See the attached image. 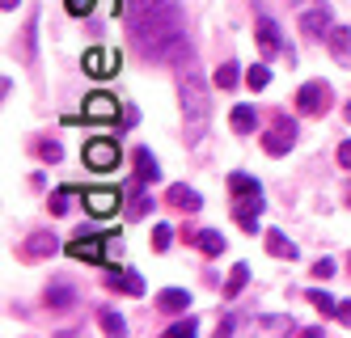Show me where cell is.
<instances>
[{
	"mask_svg": "<svg viewBox=\"0 0 351 338\" xmlns=\"http://www.w3.org/2000/svg\"><path fill=\"white\" fill-rule=\"evenodd\" d=\"M128 34L140 60L148 64H186L191 38H186V13L178 0H132L128 5Z\"/></svg>",
	"mask_w": 351,
	"mask_h": 338,
	"instance_id": "6da1fadb",
	"label": "cell"
},
{
	"mask_svg": "<svg viewBox=\"0 0 351 338\" xmlns=\"http://www.w3.org/2000/svg\"><path fill=\"white\" fill-rule=\"evenodd\" d=\"M178 97H182V123H186V144H199L212 127V93L204 85L199 68L178 72Z\"/></svg>",
	"mask_w": 351,
	"mask_h": 338,
	"instance_id": "7a4b0ae2",
	"label": "cell"
},
{
	"mask_svg": "<svg viewBox=\"0 0 351 338\" xmlns=\"http://www.w3.org/2000/svg\"><path fill=\"white\" fill-rule=\"evenodd\" d=\"M296 136H300V132H296V119H288V114L280 110V114L271 119V132L263 136V148L271 152V157H284V152L296 148Z\"/></svg>",
	"mask_w": 351,
	"mask_h": 338,
	"instance_id": "3957f363",
	"label": "cell"
},
{
	"mask_svg": "<svg viewBox=\"0 0 351 338\" xmlns=\"http://www.w3.org/2000/svg\"><path fill=\"white\" fill-rule=\"evenodd\" d=\"M330 30H335V9L326 5V0H317V5H309L305 13H300V34H305L309 43L330 38Z\"/></svg>",
	"mask_w": 351,
	"mask_h": 338,
	"instance_id": "277c9868",
	"label": "cell"
},
{
	"mask_svg": "<svg viewBox=\"0 0 351 338\" xmlns=\"http://www.w3.org/2000/svg\"><path fill=\"white\" fill-rule=\"evenodd\" d=\"M330 101H335V89L326 85V81H305L296 89V110L300 114H326L330 110Z\"/></svg>",
	"mask_w": 351,
	"mask_h": 338,
	"instance_id": "5b68a950",
	"label": "cell"
},
{
	"mask_svg": "<svg viewBox=\"0 0 351 338\" xmlns=\"http://www.w3.org/2000/svg\"><path fill=\"white\" fill-rule=\"evenodd\" d=\"M85 165H89V169H97V173L114 169V165H119V144H114V140H106V136L89 140V144H85Z\"/></svg>",
	"mask_w": 351,
	"mask_h": 338,
	"instance_id": "8992f818",
	"label": "cell"
},
{
	"mask_svg": "<svg viewBox=\"0 0 351 338\" xmlns=\"http://www.w3.org/2000/svg\"><path fill=\"white\" fill-rule=\"evenodd\" d=\"M56 250H60L56 232H30V237L17 245V258H21V263H38V258H51Z\"/></svg>",
	"mask_w": 351,
	"mask_h": 338,
	"instance_id": "52a82bcc",
	"label": "cell"
},
{
	"mask_svg": "<svg viewBox=\"0 0 351 338\" xmlns=\"http://www.w3.org/2000/svg\"><path fill=\"white\" fill-rule=\"evenodd\" d=\"M254 38H258V51L267 60H275L284 51V43H280V25H275V17H267V13H258L254 17Z\"/></svg>",
	"mask_w": 351,
	"mask_h": 338,
	"instance_id": "ba28073f",
	"label": "cell"
},
{
	"mask_svg": "<svg viewBox=\"0 0 351 338\" xmlns=\"http://www.w3.org/2000/svg\"><path fill=\"white\" fill-rule=\"evenodd\" d=\"M258 216H263V195H250V199H233V220L254 237L258 232Z\"/></svg>",
	"mask_w": 351,
	"mask_h": 338,
	"instance_id": "9c48e42d",
	"label": "cell"
},
{
	"mask_svg": "<svg viewBox=\"0 0 351 338\" xmlns=\"http://www.w3.org/2000/svg\"><path fill=\"white\" fill-rule=\"evenodd\" d=\"M102 241H106V237H97V232H85V228H81L77 237L68 241V254H72V258H89V263H102Z\"/></svg>",
	"mask_w": 351,
	"mask_h": 338,
	"instance_id": "30bf717a",
	"label": "cell"
},
{
	"mask_svg": "<svg viewBox=\"0 0 351 338\" xmlns=\"http://www.w3.org/2000/svg\"><path fill=\"white\" fill-rule=\"evenodd\" d=\"M85 72L89 76H97V81H102V76H114L119 72V51H85Z\"/></svg>",
	"mask_w": 351,
	"mask_h": 338,
	"instance_id": "8fae6325",
	"label": "cell"
},
{
	"mask_svg": "<svg viewBox=\"0 0 351 338\" xmlns=\"http://www.w3.org/2000/svg\"><path fill=\"white\" fill-rule=\"evenodd\" d=\"M165 203L178 207V212H199V207H204V195H199L195 186H186V182H173V186L165 191Z\"/></svg>",
	"mask_w": 351,
	"mask_h": 338,
	"instance_id": "7c38bea8",
	"label": "cell"
},
{
	"mask_svg": "<svg viewBox=\"0 0 351 338\" xmlns=\"http://www.w3.org/2000/svg\"><path fill=\"white\" fill-rule=\"evenodd\" d=\"M85 119H97V123L119 119V101H114L110 93H89V97H85Z\"/></svg>",
	"mask_w": 351,
	"mask_h": 338,
	"instance_id": "4fadbf2b",
	"label": "cell"
},
{
	"mask_svg": "<svg viewBox=\"0 0 351 338\" xmlns=\"http://www.w3.org/2000/svg\"><path fill=\"white\" fill-rule=\"evenodd\" d=\"M186 241H195V245H199V254H208V258H220V254H224V245H229L220 228H199V232H191Z\"/></svg>",
	"mask_w": 351,
	"mask_h": 338,
	"instance_id": "5bb4252c",
	"label": "cell"
},
{
	"mask_svg": "<svg viewBox=\"0 0 351 338\" xmlns=\"http://www.w3.org/2000/svg\"><path fill=\"white\" fill-rule=\"evenodd\" d=\"M85 207L89 216H110L119 212V191H85Z\"/></svg>",
	"mask_w": 351,
	"mask_h": 338,
	"instance_id": "9a60e30c",
	"label": "cell"
},
{
	"mask_svg": "<svg viewBox=\"0 0 351 338\" xmlns=\"http://www.w3.org/2000/svg\"><path fill=\"white\" fill-rule=\"evenodd\" d=\"M47 304H51V309H72V304H77V288L64 283V279H51V283H47Z\"/></svg>",
	"mask_w": 351,
	"mask_h": 338,
	"instance_id": "2e32d148",
	"label": "cell"
},
{
	"mask_svg": "<svg viewBox=\"0 0 351 338\" xmlns=\"http://www.w3.org/2000/svg\"><path fill=\"white\" fill-rule=\"evenodd\" d=\"M263 241H267V254H271V258H284V263H292V258H296V245L284 237L280 228H267V232H263Z\"/></svg>",
	"mask_w": 351,
	"mask_h": 338,
	"instance_id": "e0dca14e",
	"label": "cell"
},
{
	"mask_svg": "<svg viewBox=\"0 0 351 338\" xmlns=\"http://www.w3.org/2000/svg\"><path fill=\"white\" fill-rule=\"evenodd\" d=\"M186 304H191V292L186 288H165V292H157V309H161V313H186Z\"/></svg>",
	"mask_w": 351,
	"mask_h": 338,
	"instance_id": "ac0fdd59",
	"label": "cell"
},
{
	"mask_svg": "<svg viewBox=\"0 0 351 338\" xmlns=\"http://www.w3.org/2000/svg\"><path fill=\"white\" fill-rule=\"evenodd\" d=\"M326 43H330L335 60H339L343 68H351V30H347V25H335V30H330V38H326Z\"/></svg>",
	"mask_w": 351,
	"mask_h": 338,
	"instance_id": "d6986e66",
	"label": "cell"
},
{
	"mask_svg": "<svg viewBox=\"0 0 351 338\" xmlns=\"http://www.w3.org/2000/svg\"><path fill=\"white\" fill-rule=\"evenodd\" d=\"M106 283L114 292H128V296H144V279L136 275V271H114V275H106Z\"/></svg>",
	"mask_w": 351,
	"mask_h": 338,
	"instance_id": "ffe728a7",
	"label": "cell"
},
{
	"mask_svg": "<svg viewBox=\"0 0 351 338\" xmlns=\"http://www.w3.org/2000/svg\"><path fill=\"white\" fill-rule=\"evenodd\" d=\"M136 178L144 182V186H148V182H157V178H161V165H157V157H153L148 148H136Z\"/></svg>",
	"mask_w": 351,
	"mask_h": 338,
	"instance_id": "44dd1931",
	"label": "cell"
},
{
	"mask_svg": "<svg viewBox=\"0 0 351 338\" xmlns=\"http://www.w3.org/2000/svg\"><path fill=\"white\" fill-rule=\"evenodd\" d=\"M229 195L250 199V195H263V186H258V178H250V173H229Z\"/></svg>",
	"mask_w": 351,
	"mask_h": 338,
	"instance_id": "7402d4cb",
	"label": "cell"
},
{
	"mask_svg": "<svg viewBox=\"0 0 351 338\" xmlns=\"http://www.w3.org/2000/svg\"><path fill=\"white\" fill-rule=\"evenodd\" d=\"M254 123H258L254 106H233V114H229V127H233L237 136H250V132H254Z\"/></svg>",
	"mask_w": 351,
	"mask_h": 338,
	"instance_id": "603a6c76",
	"label": "cell"
},
{
	"mask_svg": "<svg viewBox=\"0 0 351 338\" xmlns=\"http://www.w3.org/2000/svg\"><path fill=\"white\" fill-rule=\"evenodd\" d=\"M245 279H250V267H245V263H237V267L229 271V279H224V300H237V296H241V288H245Z\"/></svg>",
	"mask_w": 351,
	"mask_h": 338,
	"instance_id": "cb8c5ba5",
	"label": "cell"
},
{
	"mask_svg": "<svg viewBox=\"0 0 351 338\" xmlns=\"http://www.w3.org/2000/svg\"><path fill=\"white\" fill-rule=\"evenodd\" d=\"M309 304L317 309L322 317H339V300H335V296H326L322 288H313V292H309Z\"/></svg>",
	"mask_w": 351,
	"mask_h": 338,
	"instance_id": "d4e9b609",
	"label": "cell"
},
{
	"mask_svg": "<svg viewBox=\"0 0 351 338\" xmlns=\"http://www.w3.org/2000/svg\"><path fill=\"white\" fill-rule=\"evenodd\" d=\"M97 322H102V330H106L110 338H123V334H128V322H123L114 309H102V313H97Z\"/></svg>",
	"mask_w": 351,
	"mask_h": 338,
	"instance_id": "484cf974",
	"label": "cell"
},
{
	"mask_svg": "<svg viewBox=\"0 0 351 338\" xmlns=\"http://www.w3.org/2000/svg\"><path fill=\"white\" fill-rule=\"evenodd\" d=\"M245 85L254 89V93H258V89H267V85H271V68H267V64H254V68L245 72Z\"/></svg>",
	"mask_w": 351,
	"mask_h": 338,
	"instance_id": "4316f807",
	"label": "cell"
},
{
	"mask_svg": "<svg viewBox=\"0 0 351 338\" xmlns=\"http://www.w3.org/2000/svg\"><path fill=\"white\" fill-rule=\"evenodd\" d=\"M237 81H241L237 64H220V68H216V89H233Z\"/></svg>",
	"mask_w": 351,
	"mask_h": 338,
	"instance_id": "83f0119b",
	"label": "cell"
},
{
	"mask_svg": "<svg viewBox=\"0 0 351 338\" xmlns=\"http://www.w3.org/2000/svg\"><path fill=\"white\" fill-rule=\"evenodd\" d=\"M148 207H153V199H148L144 191H136V195H132V203H128V220H140V216H148Z\"/></svg>",
	"mask_w": 351,
	"mask_h": 338,
	"instance_id": "f1b7e54d",
	"label": "cell"
},
{
	"mask_svg": "<svg viewBox=\"0 0 351 338\" xmlns=\"http://www.w3.org/2000/svg\"><path fill=\"white\" fill-rule=\"evenodd\" d=\"M148 241H153V250H157V254H165V250H169V241H173V228H169V224H153V237H148Z\"/></svg>",
	"mask_w": 351,
	"mask_h": 338,
	"instance_id": "f546056e",
	"label": "cell"
},
{
	"mask_svg": "<svg viewBox=\"0 0 351 338\" xmlns=\"http://www.w3.org/2000/svg\"><path fill=\"white\" fill-rule=\"evenodd\" d=\"M34 152H38L43 161H51V165H56V161L64 157V148H60V140H38V144H34Z\"/></svg>",
	"mask_w": 351,
	"mask_h": 338,
	"instance_id": "4dcf8cb0",
	"label": "cell"
},
{
	"mask_svg": "<svg viewBox=\"0 0 351 338\" xmlns=\"http://www.w3.org/2000/svg\"><path fill=\"white\" fill-rule=\"evenodd\" d=\"M191 334H199V322L195 317H182V322H173L165 330V338H191Z\"/></svg>",
	"mask_w": 351,
	"mask_h": 338,
	"instance_id": "1f68e13d",
	"label": "cell"
},
{
	"mask_svg": "<svg viewBox=\"0 0 351 338\" xmlns=\"http://www.w3.org/2000/svg\"><path fill=\"white\" fill-rule=\"evenodd\" d=\"M258 326H263V330H296V322H292V317H280V313L258 317Z\"/></svg>",
	"mask_w": 351,
	"mask_h": 338,
	"instance_id": "d6a6232c",
	"label": "cell"
},
{
	"mask_svg": "<svg viewBox=\"0 0 351 338\" xmlns=\"http://www.w3.org/2000/svg\"><path fill=\"white\" fill-rule=\"evenodd\" d=\"M68 207H72V191L64 186V191H56V195H51V212H56V216H64Z\"/></svg>",
	"mask_w": 351,
	"mask_h": 338,
	"instance_id": "836d02e7",
	"label": "cell"
},
{
	"mask_svg": "<svg viewBox=\"0 0 351 338\" xmlns=\"http://www.w3.org/2000/svg\"><path fill=\"white\" fill-rule=\"evenodd\" d=\"M34 43H38V13H34L30 25H26V60H34Z\"/></svg>",
	"mask_w": 351,
	"mask_h": 338,
	"instance_id": "e575fe53",
	"label": "cell"
},
{
	"mask_svg": "<svg viewBox=\"0 0 351 338\" xmlns=\"http://www.w3.org/2000/svg\"><path fill=\"white\" fill-rule=\"evenodd\" d=\"M313 275H317V279H330V275H339L335 258H317V263H313Z\"/></svg>",
	"mask_w": 351,
	"mask_h": 338,
	"instance_id": "d590c367",
	"label": "cell"
},
{
	"mask_svg": "<svg viewBox=\"0 0 351 338\" xmlns=\"http://www.w3.org/2000/svg\"><path fill=\"white\" fill-rule=\"evenodd\" d=\"M64 5H68V13H72V17H81V13H89V9H93V0H64Z\"/></svg>",
	"mask_w": 351,
	"mask_h": 338,
	"instance_id": "8d00e7d4",
	"label": "cell"
},
{
	"mask_svg": "<svg viewBox=\"0 0 351 338\" xmlns=\"http://www.w3.org/2000/svg\"><path fill=\"white\" fill-rule=\"evenodd\" d=\"M339 165H343V169H351V140H343V144H339Z\"/></svg>",
	"mask_w": 351,
	"mask_h": 338,
	"instance_id": "74e56055",
	"label": "cell"
},
{
	"mask_svg": "<svg viewBox=\"0 0 351 338\" xmlns=\"http://www.w3.org/2000/svg\"><path fill=\"white\" fill-rule=\"evenodd\" d=\"M339 322L351 330V300H339Z\"/></svg>",
	"mask_w": 351,
	"mask_h": 338,
	"instance_id": "f35d334b",
	"label": "cell"
},
{
	"mask_svg": "<svg viewBox=\"0 0 351 338\" xmlns=\"http://www.w3.org/2000/svg\"><path fill=\"white\" fill-rule=\"evenodd\" d=\"M216 330H220V334H233V330H237V317H224V322H220Z\"/></svg>",
	"mask_w": 351,
	"mask_h": 338,
	"instance_id": "ab89813d",
	"label": "cell"
},
{
	"mask_svg": "<svg viewBox=\"0 0 351 338\" xmlns=\"http://www.w3.org/2000/svg\"><path fill=\"white\" fill-rule=\"evenodd\" d=\"M0 9H5V13H13V9H17V0H0Z\"/></svg>",
	"mask_w": 351,
	"mask_h": 338,
	"instance_id": "60d3db41",
	"label": "cell"
},
{
	"mask_svg": "<svg viewBox=\"0 0 351 338\" xmlns=\"http://www.w3.org/2000/svg\"><path fill=\"white\" fill-rule=\"evenodd\" d=\"M343 114H347V123H351V101H347V110H343Z\"/></svg>",
	"mask_w": 351,
	"mask_h": 338,
	"instance_id": "b9f144b4",
	"label": "cell"
},
{
	"mask_svg": "<svg viewBox=\"0 0 351 338\" xmlns=\"http://www.w3.org/2000/svg\"><path fill=\"white\" fill-rule=\"evenodd\" d=\"M347 207H351V191H347Z\"/></svg>",
	"mask_w": 351,
	"mask_h": 338,
	"instance_id": "7bdbcfd3",
	"label": "cell"
},
{
	"mask_svg": "<svg viewBox=\"0 0 351 338\" xmlns=\"http://www.w3.org/2000/svg\"><path fill=\"white\" fill-rule=\"evenodd\" d=\"M347 267H351V254H347Z\"/></svg>",
	"mask_w": 351,
	"mask_h": 338,
	"instance_id": "ee69618b",
	"label": "cell"
}]
</instances>
